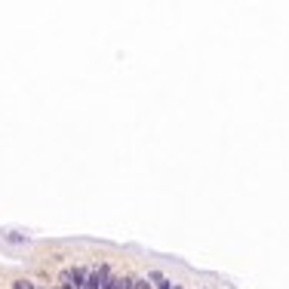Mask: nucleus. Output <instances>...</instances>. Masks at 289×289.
Here are the masks:
<instances>
[{
	"instance_id": "obj_3",
	"label": "nucleus",
	"mask_w": 289,
	"mask_h": 289,
	"mask_svg": "<svg viewBox=\"0 0 289 289\" xmlns=\"http://www.w3.org/2000/svg\"><path fill=\"white\" fill-rule=\"evenodd\" d=\"M173 289H176V286H173Z\"/></svg>"
},
{
	"instance_id": "obj_4",
	"label": "nucleus",
	"mask_w": 289,
	"mask_h": 289,
	"mask_svg": "<svg viewBox=\"0 0 289 289\" xmlns=\"http://www.w3.org/2000/svg\"><path fill=\"white\" fill-rule=\"evenodd\" d=\"M34 289H37V286H34Z\"/></svg>"
},
{
	"instance_id": "obj_2",
	"label": "nucleus",
	"mask_w": 289,
	"mask_h": 289,
	"mask_svg": "<svg viewBox=\"0 0 289 289\" xmlns=\"http://www.w3.org/2000/svg\"><path fill=\"white\" fill-rule=\"evenodd\" d=\"M13 289H34V286H28V283H16Z\"/></svg>"
},
{
	"instance_id": "obj_1",
	"label": "nucleus",
	"mask_w": 289,
	"mask_h": 289,
	"mask_svg": "<svg viewBox=\"0 0 289 289\" xmlns=\"http://www.w3.org/2000/svg\"><path fill=\"white\" fill-rule=\"evenodd\" d=\"M105 283H108V268L102 264L99 271H92V274L86 277V286H83V289H105Z\"/></svg>"
}]
</instances>
